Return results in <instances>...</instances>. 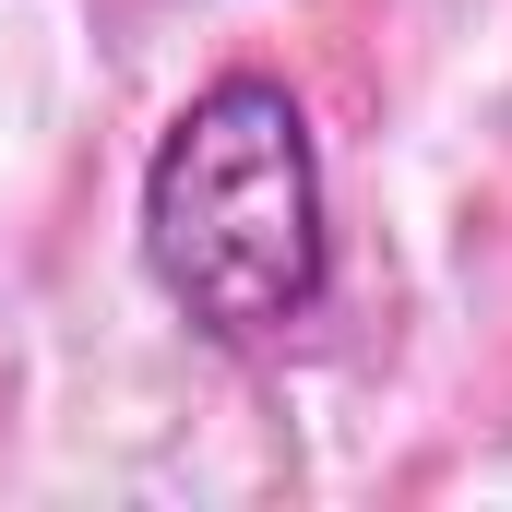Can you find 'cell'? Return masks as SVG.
Listing matches in <instances>:
<instances>
[{"label": "cell", "mask_w": 512, "mask_h": 512, "mask_svg": "<svg viewBox=\"0 0 512 512\" xmlns=\"http://www.w3.org/2000/svg\"><path fill=\"white\" fill-rule=\"evenodd\" d=\"M143 274L155 298L227 346H286L334 286V191L310 108L274 72H215L143 155Z\"/></svg>", "instance_id": "cell-1"}]
</instances>
